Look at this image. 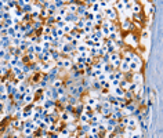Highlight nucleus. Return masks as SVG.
<instances>
[{
	"label": "nucleus",
	"mask_w": 163,
	"mask_h": 138,
	"mask_svg": "<svg viewBox=\"0 0 163 138\" xmlns=\"http://www.w3.org/2000/svg\"><path fill=\"white\" fill-rule=\"evenodd\" d=\"M83 110H84L86 113H90V112H93V107H90V105L84 104V105H83Z\"/></svg>",
	"instance_id": "cd10ccee"
},
{
	"label": "nucleus",
	"mask_w": 163,
	"mask_h": 138,
	"mask_svg": "<svg viewBox=\"0 0 163 138\" xmlns=\"http://www.w3.org/2000/svg\"><path fill=\"white\" fill-rule=\"evenodd\" d=\"M42 51H43V49H42V44H40V43L35 44V54H40Z\"/></svg>",
	"instance_id": "c85d7f7f"
},
{
	"label": "nucleus",
	"mask_w": 163,
	"mask_h": 138,
	"mask_svg": "<svg viewBox=\"0 0 163 138\" xmlns=\"http://www.w3.org/2000/svg\"><path fill=\"white\" fill-rule=\"evenodd\" d=\"M122 30L124 32H129V30H131L133 32V22L130 19H123L122 21Z\"/></svg>",
	"instance_id": "f03ea898"
},
{
	"label": "nucleus",
	"mask_w": 163,
	"mask_h": 138,
	"mask_svg": "<svg viewBox=\"0 0 163 138\" xmlns=\"http://www.w3.org/2000/svg\"><path fill=\"white\" fill-rule=\"evenodd\" d=\"M54 26H55L57 29H62L64 26H65V22H64V21H58V22H55V25H54Z\"/></svg>",
	"instance_id": "7c9ffc66"
},
{
	"label": "nucleus",
	"mask_w": 163,
	"mask_h": 138,
	"mask_svg": "<svg viewBox=\"0 0 163 138\" xmlns=\"http://www.w3.org/2000/svg\"><path fill=\"white\" fill-rule=\"evenodd\" d=\"M137 123H138V121L135 120V118H133V116H129L126 126H130V127H134V129H137Z\"/></svg>",
	"instance_id": "9d476101"
},
{
	"label": "nucleus",
	"mask_w": 163,
	"mask_h": 138,
	"mask_svg": "<svg viewBox=\"0 0 163 138\" xmlns=\"http://www.w3.org/2000/svg\"><path fill=\"white\" fill-rule=\"evenodd\" d=\"M98 102V99L97 98H93V97H89L87 99H86V102L84 104H87V105H90V107H94V105Z\"/></svg>",
	"instance_id": "aec40b11"
},
{
	"label": "nucleus",
	"mask_w": 163,
	"mask_h": 138,
	"mask_svg": "<svg viewBox=\"0 0 163 138\" xmlns=\"http://www.w3.org/2000/svg\"><path fill=\"white\" fill-rule=\"evenodd\" d=\"M113 79H115V75H113V72H111V73H108V75H106V80L109 82V83L113 80Z\"/></svg>",
	"instance_id": "2f4dec72"
},
{
	"label": "nucleus",
	"mask_w": 163,
	"mask_h": 138,
	"mask_svg": "<svg viewBox=\"0 0 163 138\" xmlns=\"http://www.w3.org/2000/svg\"><path fill=\"white\" fill-rule=\"evenodd\" d=\"M115 4H116V6L113 8H115L116 11H124V2H116Z\"/></svg>",
	"instance_id": "6ab92c4d"
},
{
	"label": "nucleus",
	"mask_w": 163,
	"mask_h": 138,
	"mask_svg": "<svg viewBox=\"0 0 163 138\" xmlns=\"http://www.w3.org/2000/svg\"><path fill=\"white\" fill-rule=\"evenodd\" d=\"M26 77H28V76H26L24 72H21L19 75H17V76H15V80H18L19 83H22V82H25V80H26Z\"/></svg>",
	"instance_id": "4be33fe9"
},
{
	"label": "nucleus",
	"mask_w": 163,
	"mask_h": 138,
	"mask_svg": "<svg viewBox=\"0 0 163 138\" xmlns=\"http://www.w3.org/2000/svg\"><path fill=\"white\" fill-rule=\"evenodd\" d=\"M120 54L119 52H112V54H109V61L113 62V61H118V60H120Z\"/></svg>",
	"instance_id": "412c9836"
},
{
	"label": "nucleus",
	"mask_w": 163,
	"mask_h": 138,
	"mask_svg": "<svg viewBox=\"0 0 163 138\" xmlns=\"http://www.w3.org/2000/svg\"><path fill=\"white\" fill-rule=\"evenodd\" d=\"M129 80H126V79H122V80L120 82H119V87H120V88H123L124 90V91H126V90H127V87H129Z\"/></svg>",
	"instance_id": "a211bd4d"
},
{
	"label": "nucleus",
	"mask_w": 163,
	"mask_h": 138,
	"mask_svg": "<svg viewBox=\"0 0 163 138\" xmlns=\"http://www.w3.org/2000/svg\"><path fill=\"white\" fill-rule=\"evenodd\" d=\"M55 107H57V102H55V101H53V99H46L42 108H44V109H48V110H50V109L55 108Z\"/></svg>",
	"instance_id": "20e7f679"
},
{
	"label": "nucleus",
	"mask_w": 163,
	"mask_h": 138,
	"mask_svg": "<svg viewBox=\"0 0 163 138\" xmlns=\"http://www.w3.org/2000/svg\"><path fill=\"white\" fill-rule=\"evenodd\" d=\"M123 116H124L123 110H116V112L111 113V118H112V119H115V120H118V121H120V120L123 119Z\"/></svg>",
	"instance_id": "1a4fd4ad"
},
{
	"label": "nucleus",
	"mask_w": 163,
	"mask_h": 138,
	"mask_svg": "<svg viewBox=\"0 0 163 138\" xmlns=\"http://www.w3.org/2000/svg\"><path fill=\"white\" fill-rule=\"evenodd\" d=\"M131 83H135L137 86H142L144 83V73L142 72H135L131 76Z\"/></svg>",
	"instance_id": "f257e3e1"
},
{
	"label": "nucleus",
	"mask_w": 163,
	"mask_h": 138,
	"mask_svg": "<svg viewBox=\"0 0 163 138\" xmlns=\"http://www.w3.org/2000/svg\"><path fill=\"white\" fill-rule=\"evenodd\" d=\"M51 28H53V26L43 25V35H51Z\"/></svg>",
	"instance_id": "bb28decb"
},
{
	"label": "nucleus",
	"mask_w": 163,
	"mask_h": 138,
	"mask_svg": "<svg viewBox=\"0 0 163 138\" xmlns=\"http://www.w3.org/2000/svg\"><path fill=\"white\" fill-rule=\"evenodd\" d=\"M3 29H6V28H4V25H3V22H0V32H2Z\"/></svg>",
	"instance_id": "f704fd0d"
},
{
	"label": "nucleus",
	"mask_w": 163,
	"mask_h": 138,
	"mask_svg": "<svg viewBox=\"0 0 163 138\" xmlns=\"http://www.w3.org/2000/svg\"><path fill=\"white\" fill-rule=\"evenodd\" d=\"M62 110H65V112H67V113H69V115H72V113L75 112V108L72 107V105H69V104H65Z\"/></svg>",
	"instance_id": "dca6fc26"
},
{
	"label": "nucleus",
	"mask_w": 163,
	"mask_h": 138,
	"mask_svg": "<svg viewBox=\"0 0 163 138\" xmlns=\"http://www.w3.org/2000/svg\"><path fill=\"white\" fill-rule=\"evenodd\" d=\"M131 14H141L142 11V7H141V3L138 2H131Z\"/></svg>",
	"instance_id": "7ed1b4c3"
},
{
	"label": "nucleus",
	"mask_w": 163,
	"mask_h": 138,
	"mask_svg": "<svg viewBox=\"0 0 163 138\" xmlns=\"http://www.w3.org/2000/svg\"><path fill=\"white\" fill-rule=\"evenodd\" d=\"M30 134H33V130L29 129V127H24L22 129V135L26 137V135H30Z\"/></svg>",
	"instance_id": "5701e85b"
},
{
	"label": "nucleus",
	"mask_w": 163,
	"mask_h": 138,
	"mask_svg": "<svg viewBox=\"0 0 163 138\" xmlns=\"http://www.w3.org/2000/svg\"><path fill=\"white\" fill-rule=\"evenodd\" d=\"M111 87H119V80L113 79V80L111 82Z\"/></svg>",
	"instance_id": "473e14b6"
},
{
	"label": "nucleus",
	"mask_w": 163,
	"mask_h": 138,
	"mask_svg": "<svg viewBox=\"0 0 163 138\" xmlns=\"http://www.w3.org/2000/svg\"><path fill=\"white\" fill-rule=\"evenodd\" d=\"M0 49H3V46H2V40H0Z\"/></svg>",
	"instance_id": "e433bc0d"
},
{
	"label": "nucleus",
	"mask_w": 163,
	"mask_h": 138,
	"mask_svg": "<svg viewBox=\"0 0 163 138\" xmlns=\"http://www.w3.org/2000/svg\"><path fill=\"white\" fill-rule=\"evenodd\" d=\"M101 88H111V83L108 82V80H104V82H101Z\"/></svg>",
	"instance_id": "c756f323"
},
{
	"label": "nucleus",
	"mask_w": 163,
	"mask_h": 138,
	"mask_svg": "<svg viewBox=\"0 0 163 138\" xmlns=\"http://www.w3.org/2000/svg\"><path fill=\"white\" fill-rule=\"evenodd\" d=\"M131 17L134 21H137V22H144V19H145V17H142V14H131Z\"/></svg>",
	"instance_id": "f3484780"
},
{
	"label": "nucleus",
	"mask_w": 163,
	"mask_h": 138,
	"mask_svg": "<svg viewBox=\"0 0 163 138\" xmlns=\"http://www.w3.org/2000/svg\"><path fill=\"white\" fill-rule=\"evenodd\" d=\"M78 120H79V123H80V124H87V123H90V120H89V116H87V113H86V112L80 113Z\"/></svg>",
	"instance_id": "6e6552de"
},
{
	"label": "nucleus",
	"mask_w": 163,
	"mask_h": 138,
	"mask_svg": "<svg viewBox=\"0 0 163 138\" xmlns=\"http://www.w3.org/2000/svg\"><path fill=\"white\" fill-rule=\"evenodd\" d=\"M22 101H24V104H25V105H30V104H33V101H35V94H25Z\"/></svg>",
	"instance_id": "423d86ee"
},
{
	"label": "nucleus",
	"mask_w": 163,
	"mask_h": 138,
	"mask_svg": "<svg viewBox=\"0 0 163 138\" xmlns=\"http://www.w3.org/2000/svg\"><path fill=\"white\" fill-rule=\"evenodd\" d=\"M10 98L11 97H10L8 94H0V102H3V104H6Z\"/></svg>",
	"instance_id": "b1692460"
},
{
	"label": "nucleus",
	"mask_w": 163,
	"mask_h": 138,
	"mask_svg": "<svg viewBox=\"0 0 163 138\" xmlns=\"http://www.w3.org/2000/svg\"><path fill=\"white\" fill-rule=\"evenodd\" d=\"M21 72H22V69H21V68H18V66H14V68L11 69V75H13V76H17V75H19Z\"/></svg>",
	"instance_id": "a878e982"
},
{
	"label": "nucleus",
	"mask_w": 163,
	"mask_h": 138,
	"mask_svg": "<svg viewBox=\"0 0 163 138\" xmlns=\"http://www.w3.org/2000/svg\"><path fill=\"white\" fill-rule=\"evenodd\" d=\"M113 75H115V79H116V80H119V82H120L122 79L124 77V73L120 72L119 69H115V71H113Z\"/></svg>",
	"instance_id": "4468645a"
},
{
	"label": "nucleus",
	"mask_w": 163,
	"mask_h": 138,
	"mask_svg": "<svg viewBox=\"0 0 163 138\" xmlns=\"http://www.w3.org/2000/svg\"><path fill=\"white\" fill-rule=\"evenodd\" d=\"M83 105H84L83 102H79V104L75 107V112H73V113H76L78 116H79L80 113H83Z\"/></svg>",
	"instance_id": "ddd939ff"
},
{
	"label": "nucleus",
	"mask_w": 163,
	"mask_h": 138,
	"mask_svg": "<svg viewBox=\"0 0 163 138\" xmlns=\"http://www.w3.org/2000/svg\"><path fill=\"white\" fill-rule=\"evenodd\" d=\"M24 138H35V135L30 134V135H26V137H24Z\"/></svg>",
	"instance_id": "c9c22d12"
},
{
	"label": "nucleus",
	"mask_w": 163,
	"mask_h": 138,
	"mask_svg": "<svg viewBox=\"0 0 163 138\" xmlns=\"http://www.w3.org/2000/svg\"><path fill=\"white\" fill-rule=\"evenodd\" d=\"M141 68L142 66H140L138 63H135V62H129V71L131 72V73H135V72H140L141 71Z\"/></svg>",
	"instance_id": "39448f33"
},
{
	"label": "nucleus",
	"mask_w": 163,
	"mask_h": 138,
	"mask_svg": "<svg viewBox=\"0 0 163 138\" xmlns=\"http://www.w3.org/2000/svg\"><path fill=\"white\" fill-rule=\"evenodd\" d=\"M79 102H80V99H79V98H76V97H70V95H69V98H68V104H69V105H72V107L75 108Z\"/></svg>",
	"instance_id": "f8f14e48"
},
{
	"label": "nucleus",
	"mask_w": 163,
	"mask_h": 138,
	"mask_svg": "<svg viewBox=\"0 0 163 138\" xmlns=\"http://www.w3.org/2000/svg\"><path fill=\"white\" fill-rule=\"evenodd\" d=\"M57 93H58L59 95H67V94H68V90L65 88L64 86H61V87H58V88H57Z\"/></svg>",
	"instance_id": "393cba45"
},
{
	"label": "nucleus",
	"mask_w": 163,
	"mask_h": 138,
	"mask_svg": "<svg viewBox=\"0 0 163 138\" xmlns=\"http://www.w3.org/2000/svg\"><path fill=\"white\" fill-rule=\"evenodd\" d=\"M3 7H4V2H0V11H3Z\"/></svg>",
	"instance_id": "72a5a7b5"
},
{
	"label": "nucleus",
	"mask_w": 163,
	"mask_h": 138,
	"mask_svg": "<svg viewBox=\"0 0 163 138\" xmlns=\"http://www.w3.org/2000/svg\"><path fill=\"white\" fill-rule=\"evenodd\" d=\"M123 98L126 99V101H134V94L131 91H124V95H123Z\"/></svg>",
	"instance_id": "2eb2a0df"
},
{
	"label": "nucleus",
	"mask_w": 163,
	"mask_h": 138,
	"mask_svg": "<svg viewBox=\"0 0 163 138\" xmlns=\"http://www.w3.org/2000/svg\"><path fill=\"white\" fill-rule=\"evenodd\" d=\"M119 71H120V72H123V73H127V72H130V71H129V62H124V61L122 60V62H120V66H119Z\"/></svg>",
	"instance_id": "9b49d317"
},
{
	"label": "nucleus",
	"mask_w": 163,
	"mask_h": 138,
	"mask_svg": "<svg viewBox=\"0 0 163 138\" xmlns=\"http://www.w3.org/2000/svg\"><path fill=\"white\" fill-rule=\"evenodd\" d=\"M62 61H64V69H65V71H69V69L72 68V65H73L72 60H70V58H68V57H64Z\"/></svg>",
	"instance_id": "0eeeda50"
}]
</instances>
